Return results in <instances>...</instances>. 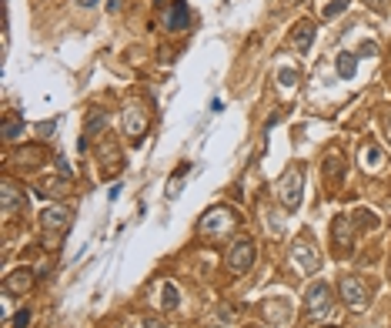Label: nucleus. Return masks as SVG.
<instances>
[{"label":"nucleus","mask_w":391,"mask_h":328,"mask_svg":"<svg viewBox=\"0 0 391 328\" xmlns=\"http://www.w3.org/2000/svg\"><path fill=\"white\" fill-rule=\"evenodd\" d=\"M241 225V215L231 205H214V208L204 211V218L197 221V231L204 235V238H224L231 231Z\"/></svg>","instance_id":"f257e3e1"},{"label":"nucleus","mask_w":391,"mask_h":328,"mask_svg":"<svg viewBox=\"0 0 391 328\" xmlns=\"http://www.w3.org/2000/svg\"><path fill=\"white\" fill-rule=\"evenodd\" d=\"M278 201H281L284 211H298L301 208V198H304V168L301 164H291V168H284L281 178H278Z\"/></svg>","instance_id":"f03ea898"},{"label":"nucleus","mask_w":391,"mask_h":328,"mask_svg":"<svg viewBox=\"0 0 391 328\" xmlns=\"http://www.w3.org/2000/svg\"><path fill=\"white\" fill-rule=\"evenodd\" d=\"M71 211L64 205H51V208H43L41 215V231H43V241H47V248H54L57 241L64 238L67 231H71Z\"/></svg>","instance_id":"7ed1b4c3"},{"label":"nucleus","mask_w":391,"mask_h":328,"mask_svg":"<svg viewBox=\"0 0 391 328\" xmlns=\"http://www.w3.org/2000/svg\"><path fill=\"white\" fill-rule=\"evenodd\" d=\"M258 258V248H254V241L251 238H238L228 245V252H224V268L231 275H244L251 272V265Z\"/></svg>","instance_id":"20e7f679"},{"label":"nucleus","mask_w":391,"mask_h":328,"mask_svg":"<svg viewBox=\"0 0 391 328\" xmlns=\"http://www.w3.org/2000/svg\"><path fill=\"white\" fill-rule=\"evenodd\" d=\"M331 308H335V298H331V288L325 282H315L308 292H304V318H328L331 315Z\"/></svg>","instance_id":"39448f33"},{"label":"nucleus","mask_w":391,"mask_h":328,"mask_svg":"<svg viewBox=\"0 0 391 328\" xmlns=\"http://www.w3.org/2000/svg\"><path fill=\"white\" fill-rule=\"evenodd\" d=\"M338 292H341V302H345V308H351V312H365V308L371 305L368 285L361 282L358 275H345V278L338 282Z\"/></svg>","instance_id":"423d86ee"},{"label":"nucleus","mask_w":391,"mask_h":328,"mask_svg":"<svg viewBox=\"0 0 391 328\" xmlns=\"http://www.w3.org/2000/svg\"><path fill=\"white\" fill-rule=\"evenodd\" d=\"M355 215H338L331 221V241H335V255L338 258H351L355 255Z\"/></svg>","instance_id":"0eeeda50"},{"label":"nucleus","mask_w":391,"mask_h":328,"mask_svg":"<svg viewBox=\"0 0 391 328\" xmlns=\"http://www.w3.org/2000/svg\"><path fill=\"white\" fill-rule=\"evenodd\" d=\"M98 161H100V178L104 181H114V178L120 175V168H124V154H120V148L110 138H104L98 148Z\"/></svg>","instance_id":"6e6552de"},{"label":"nucleus","mask_w":391,"mask_h":328,"mask_svg":"<svg viewBox=\"0 0 391 328\" xmlns=\"http://www.w3.org/2000/svg\"><path fill=\"white\" fill-rule=\"evenodd\" d=\"M0 211H4V218H17L21 211H27V195L14 185L11 178L0 185Z\"/></svg>","instance_id":"1a4fd4ad"},{"label":"nucleus","mask_w":391,"mask_h":328,"mask_svg":"<svg viewBox=\"0 0 391 328\" xmlns=\"http://www.w3.org/2000/svg\"><path fill=\"white\" fill-rule=\"evenodd\" d=\"M291 262L298 265V272L301 275H315L321 268V255H318L315 245H308V241H294L291 245Z\"/></svg>","instance_id":"9d476101"},{"label":"nucleus","mask_w":391,"mask_h":328,"mask_svg":"<svg viewBox=\"0 0 391 328\" xmlns=\"http://www.w3.org/2000/svg\"><path fill=\"white\" fill-rule=\"evenodd\" d=\"M124 131H127V138L134 144L147 134V111H144L141 104H127V108H124Z\"/></svg>","instance_id":"9b49d317"},{"label":"nucleus","mask_w":391,"mask_h":328,"mask_svg":"<svg viewBox=\"0 0 391 328\" xmlns=\"http://www.w3.org/2000/svg\"><path fill=\"white\" fill-rule=\"evenodd\" d=\"M33 282H37V275H33L31 268H14V272L4 278V292H7V295H27L33 288Z\"/></svg>","instance_id":"f8f14e48"},{"label":"nucleus","mask_w":391,"mask_h":328,"mask_svg":"<svg viewBox=\"0 0 391 328\" xmlns=\"http://www.w3.org/2000/svg\"><path fill=\"white\" fill-rule=\"evenodd\" d=\"M187 21H191V11H187V4H184V0H174L171 11H167V17H164L167 31H184Z\"/></svg>","instance_id":"ddd939ff"},{"label":"nucleus","mask_w":391,"mask_h":328,"mask_svg":"<svg viewBox=\"0 0 391 328\" xmlns=\"http://www.w3.org/2000/svg\"><path fill=\"white\" fill-rule=\"evenodd\" d=\"M358 161L365 171H381V168H385V154H381L378 144H361Z\"/></svg>","instance_id":"4468645a"},{"label":"nucleus","mask_w":391,"mask_h":328,"mask_svg":"<svg viewBox=\"0 0 391 328\" xmlns=\"http://www.w3.org/2000/svg\"><path fill=\"white\" fill-rule=\"evenodd\" d=\"M311 41H315V24H311V21H301V24H294L291 44L298 47V51H308V47H311Z\"/></svg>","instance_id":"2eb2a0df"},{"label":"nucleus","mask_w":391,"mask_h":328,"mask_svg":"<svg viewBox=\"0 0 391 328\" xmlns=\"http://www.w3.org/2000/svg\"><path fill=\"white\" fill-rule=\"evenodd\" d=\"M104 128H108V111L94 108L90 114H87V121H84V138H94V134H100Z\"/></svg>","instance_id":"dca6fc26"},{"label":"nucleus","mask_w":391,"mask_h":328,"mask_svg":"<svg viewBox=\"0 0 391 328\" xmlns=\"http://www.w3.org/2000/svg\"><path fill=\"white\" fill-rule=\"evenodd\" d=\"M0 134H4V141H21V134H24V121L17 118V114H4Z\"/></svg>","instance_id":"f3484780"},{"label":"nucleus","mask_w":391,"mask_h":328,"mask_svg":"<svg viewBox=\"0 0 391 328\" xmlns=\"http://www.w3.org/2000/svg\"><path fill=\"white\" fill-rule=\"evenodd\" d=\"M43 158H47L43 148H24V151L14 154V164H17V168H37L33 161H43Z\"/></svg>","instance_id":"a211bd4d"},{"label":"nucleus","mask_w":391,"mask_h":328,"mask_svg":"<svg viewBox=\"0 0 391 328\" xmlns=\"http://www.w3.org/2000/svg\"><path fill=\"white\" fill-rule=\"evenodd\" d=\"M335 64H338V74L345 77V81H351V77H355V71H358V54H351V51H341Z\"/></svg>","instance_id":"6ab92c4d"},{"label":"nucleus","mask_w":391,"mask_h":328,"mask_svg":"<svg viewBox=\"0 0 391 328\" xmlns=\"http://www.w3.org/2000/svg\"><path fill=\"white\" fill-rule=\"evenodd\" d=\"M298 81H301V77H298L294 67H281V71H278V88L281 91H294L298 88Z\"/></svg>","instance_id":"aec40b11"},{"label":"nucleus","mask_w":391,"mask_h":328,"mask_svg":"<svg viewBox=\"0 0 391 328\" xmlns=\"http://www.w3.org/2000/svg\"><path fill=\"white\" fill-rule=\"evenodd\" d=\"M325 175H328V181H341V178H345V164L338 161V158H328L325 161Z\"/></svg>","instance_id":"412c9836"},{"label":"nucleus","mask_w":391,"mask_h":328,"mask_svg":"<svg viewBox=\"0 0 391 328\" xmlns=\"http://www.w3.org/2000/svg\"><path fill=\"white\" fill-rule=\"evenodd\" d=\"M187 171H191V164H184V168H177V171H174L171 185H167V198H177V195H181L177 188H181V178H187Z\"/></svg>","instance_id":"4be33fe9"},{"label":"nucleus","mask_w":391,"mask_h":328,"mask_svg":"<svg viewBox=\"0 0 391 328\" xmlns=\"http://www.w3.org/2000/svg\"><path fill=\"white\" fill-rule=\"evenodd\" d=\"M348 4H351V0H331L325 11H321V17H325V21H335L341 11H348Z\"/></svg>","instance_id":"5701e85b"},{"label":"nucleus","mask_w":391,"mask_h":328,"mask_svg":"<svg viewBox=\"0 0 391 328\" xmlns=\"http://www.w3.org/2000/svg\"><path fill=\"white\" fill-rule=\"evenodd\" d=\"M264 218H268V228H271L274 235H284V215H281V211L271 208L268 215H264Z\"/></svg>","instance_id":"b1692460"},{"label":"nucleus","mask_w":391,"mask_h":328,"mask_svg":"<svg viewBox=\"0 0 391 328\" xmlns=\"http://www.w3.org/2000/svg\"><path fill=\"white\" fill-rule=\"evenodd\" d=\"M355 225H361V228H378V215H371V211H358V215H355Z\"/></svg>","instance_id":"393cba45"},{"label":"nucleus","mask_w":391,"mask_h":328,"mask_svg":"<svg viewBox=\"0 0 391 328\" xmlns=\"http://www.w3.org/2000/svg\"><path fill=\"white\" fill-rule=\"evenodd\" d=\"M54 164H57V175L64 178V181H71V175H74V171H71V164H67V158H64V154H57V158H54Z\"/></svg>","instance_id":"a878e982"},{"label":"nucleus","mask_w":391,"mask_h":328,"mask_svg":"<svg viewBox=\"0 0 391 328\" xmlns=\"http://www.w3.org/2000/svg\"><path fill=\"white\" fill-rule=\"evenodd\" d=\"M164 308H177V288L171 282L164 285Z\"/></svg>","instance_id":"bb28decb"},{"label":"nucleus","mask_w":391,"mask_h":328,"mask_svg":"<svg viewBox=\"0 0 391 328\" xmlns=\"http://www.w3.org/2000/svg\"><path fill=\"white\" fill-rule=\"evenodd\" d=\"M358 57H378V44H375V41H365V44L358 47Z\"/></svg>","instance_id":"cd10ccee"},{"label":"nucleus","mask_w":391,"mask_h":328,"mask_svg":"<svg viewBox=\"0 0 391 328\" xmlns=\"http://www.w3.org/2000/svg\"><path fill=\"white\" fill-rule=\"evenodd\" d=\"M27 325H31V312L24 308V312H17V315H14V328H27Z\"/></svg>","instance_id":"c85d7f7f"},{"label":"nucleus","mask_w":391,"mask_h":328,"mask_svg":"<svg viewBox=\"0 0 391 328\" xmlns=\"http://www.w3.org/2000/svg\"><path fill=\"white\" fill-rule=\"evenodd\" d=\"M54 131H57L54 121H43V124H37V134H43V138H47V134H54Z\"/></svg>","instance_id":"c756f323"},{"label":"nucleus","mask_w":391,"mask_h":328,"mask_svg":"<svg viewBox=\"0 0 391 328\" xmlns=\"http://www.w3.org/2000/svg\"><path fill=\"white\" fill-rule=\"evenodd\" d=\"M368 7H375L378 14H388V0H368Z\"/></svg>","instance_id":"7c9ffc66"},{"label":"nucleus","mask_w":391,"mask_h":328,"mask_svg":"<svg viewBox=\"0 0 391 328\" xmlns=\"http://www.w3.org/2000/svg\"><path fill=\"white\" fill-rule=\"evenodd\" d=\"M144 328H167L161 318H144Z\"/></svg>","instance_id":"2f4dec72"},{"label":"nucleus","mask_w":391,"mask_h":328,"mask_svg":"<svg viewBox=\"0 0 391 328\" xmlns=\"http://www.w3.org/2000/svg\"><path fill=\"white\" fill-rule=\"evenodd\" d=\"M385 134H388V141H391V111L385 114Z\"/></svg>","instance_id":"473e14b6"},{"label":"nucleus","mask_w":391,"mask_h":328,"mask_svg":"<svg viewBox=\"0 0 391 328\" xmlns=\"http://www.w3.org/2000/svg\"><path fill=\"white\" fill-rule=\"evenodd\" d=\"M248 328H261V325H248Z\"/></svg>","instance_id":"72a5a7b5"},{"label":"nucleus","mask_w":391,"mask_h":328,"mask_svg":"<svg viewBox=\"0 0 391 328\" xmlns=\"http://www.w3.org/2000/svg\"><path fill=\"white\" fill-rule=\"evenodd\" d=\"M291 4H301V0H291Z\"/></svg>","instance_id":"f704fd0d"},{"label":"nucleus","mask_w":391,"mask_h":328,"mask_svg":"<svg viewBox=\"0 0 391 328\" xmlns=\"http://www.w3.org/2000/svg\"><path fill=\"white\" fill-rule=\"evenodd\" d=\"M325 328H335V325H325Z\"/></svg>","instance_id":"c9c22d12"}]
</instances>
